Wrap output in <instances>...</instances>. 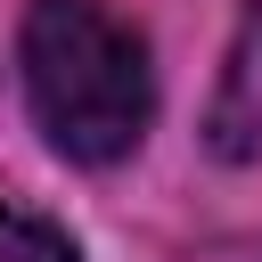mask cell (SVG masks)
<instances>
[{"label":"cell","instance_id":"7a4b0ae2","mask_svg":"<svg viewBox=\"0 0 262 262\" xmlns=\"http://www.w3.org/2000/svg\"><path fill=\"white\" fill-rule=\"evenodd\" d=\"M205 147L221 164L262 156V0L237 8L229 57H221V82H213V106H205Z\"/></svg>","mask_w":262,"mask_h":262},{"label":"cell","instance_id":"3957f363","mask_svg":"<svg viewBox=\"0 0 262 262\" xmlns=\"http://www.w3.org/2000/svg\"><path fill=\"white\" fill-rule=\"evenodd\" d=\"M0 262H82V254H74V237H66L49 213L0 196Z\"/></svg>","mask_w":262,"mask_h":262},{"label":"cell","instance_id":"6da1fadb","mask_svg":"<svg viewBox=\"0 0 262 262\" xmlns=\"http://www.w3.org/2000/svg\"><path fill=\"white\" fill-rule=\"evenodd\" d=\"M16 57H25L33 123L66 164H123L147 139L156 74H147V41L115 8H98V0H33Z\"/></svg>","mask_w":262,"mask_h":262}]
</instances>
